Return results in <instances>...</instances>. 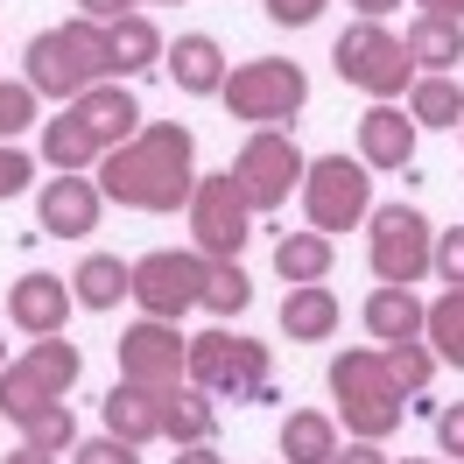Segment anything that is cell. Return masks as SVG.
<instances>
[{"instance_id": "cell-1", "label": "cell", "mask_w": 464, "mask_h": 464, "mask_svg": "<svg viewBox=\"0 0 464 464\" xmlns=\"http://www.w3.org/2000/svg\"><path fill=\"white\" fill-rule=\"evenodd\" d=\"M198 134L183 120H148L134 141H120L99 155V190L120 211H183L198 190Z\"/></svg>"}, {"instance_id": "cell-2", "label": "cell", "mask_w": 464, "mask_h": 464, "mask_svg": "<svg viewBox=\"0 0 464 464\" xmlns=\"http://www.w3.org/2000/svg\"><path fill=\"white\" fill-rule=\"evenodd\" d=\"M113 78V50H106V22H63V29H43L22 50V85L35 92V99H57V106H71L78 92L106 85Z\"/></svg>"}, {"instance_id": "cell-3", "label": "cell", "mask_w": 464, "mask_h": 464, "mask_svg": "<svg viewBox=\"0 0 464 464\" xmlns=\"http://www.w3.org/2000/svg\"><path fill=\"white\" fill-rule=\"evenodd\" d=\"M331 401H338V415H345V436H359V443H387V436L401 430V380L387 373V359H380V345H352L331 359Z\"/></svg>"}, {"instance_id": "cell-4", "label": "cell", "mask_w": 464, "mask_h": 464, "mask_svg": "<svg viewBox=\"0 0 464 464\" xmlns=\"http://www.w3.org/2000/svg\"><path fill=\"white\" fill-rule=\"evenodd\" d=\"M183 380L204 387L211 401H275V387H267V345L261 338H239V331H198L190 359H183Z\"/></svg>"}, {"instance_id": "cell-5", "label": "cell", "mask_w": 464, "mask_h": 464, "mask_svg": "<svg viewBox=\"0 0 464 464\" xmlns=\"http://www.w3.org/2000/svg\"><path fill=\"white\" fill-rule=\"evenodd\" d=\"M226 113L239 127H289L303 106H310V71L289 57H254V63H232L226 71Z\"/></svg>"}, {"instance_id": "cell-6", "label": "cell", "mask_w": 464, "mask_h": 464, "mask_svg": "<svg viewBox=\"0 0 464 464\" xmlns=\"http://www.w3.org/2000/svg\"><path fill=\"white\" fill-rule=\"evenodd\" d=\"M78 380H85V352L71 345V338H35L22 359H7V366H0V415L22 430L35 408L63 401Z\"/></svg>"}, {"instance_id": "cell-7", "label": "cell", "mask_w": 464, "mask_h": 464, "mask_svg": "<svg viewBox=\"0 0 464 464\" xmlns=\"http://www.w3.org/2000/svg\"><path fill=\"white\" fill-rule=\"evenodd\" d=\"M331 71H338L352 92H366V99H401V92L415 85V57H408V43L387 29V22H352V29H338Z\"/></svg>"}, {"instance_id": "cell-8", "label": "cell", "mask_w": 464, "mask_h": 464, "mask_svg": "<svg viewBox=\"0 0 464 464\" xmlns=\"http://www.w3.org/2000/svg\"><path fill=\"white\" fill-rule=\"evenodd\" d=\"M295 198H303L310 232L338 239V232L373 218V169H366L359 155H317V162L303 169V190H295Z\"/></svg>"}, {"instance_id": "cell-9", "label": "cell", "mask_w": 464, "mask_h": 464, "mask_svg": "<svg viewBox=\"0 0 464 464\" xmlns=\"http://www.w3.org/2000/svg\"><path fill=\"white\" fill-rule=\"evenodd\" d=\"M366 261H373V282L415 289L436 261V226L415 204H373V218H366Z\"/></svg>"}, {"instance_id": "cell-10", "label": "cell", "mask_w": 464, "mask_h": 464, "mask_svg": "<svg viewBox=\"0 0 464 464\" xmlns=\"http://www.w3.org/2000/svg\"><path fill=\"white\" fill-rule=\"evenodd\" d=\"M303 169H310V155L289 141V127H254L246 148L232 155V183L246 190L254 211H282L303 190Z\"/></svg>"}, {"instance_id": "cell-11", "label": "cell", "mask_w": 464, "mask_h": 464, "mask_svg": "<svg viewBox=\"0 0 464 464\" xmlns=\"http://www.w3.org/2000/svg\"><path fill=\"white\" fill-rule=\"evenodd\" d=\"M183 211H190V232H198L204 261H239V254H246V239H254V204H246V190L232 183V169L198 176V190H190Z\"/></svg>"}, {"instance_id": "cell-12", "label": "cell", "mask_w": 464, "mask_h": 464, "mask_svg": "<svg viewBox=\"0 0 464 464\" xmlns=\"http://www.w3.org/2000/svg\"><path fill=\"white\" fill-rule=\"evenodd\" d=\"M204 282H211V261H204L198 246H190V254L162 246V254H141V261H134V289L127 295L141 303V317L183 324V310L204 303Z\"/></svg>"}, {"instance_id": "cell-13", "label": "cell", "mask_w": 464, "mask_h": 464, "mask_svg": "<svg viewBox=\"0 0 464 464\" xmlns=\"http://www.w3.org/2000/svg\"><path fill=\"white\" fill-rule=\"evenodd\" d=\"M120 380H141V387H176L183 380V359H190V338L162 317H141L120 331Z\"/></svg>"}, {"instance_id": "cell-14", "label": "cell", "mask_w": 464, "mask_h": 464, "mask_svg": "<svg viewBox=\"0 0 464 464\" xmlns=\"http://www.w3.org/2000/svg\"><path fill=\"white\" fill-rule=\"evenodd\" d=\"M99 211H106L99 176H43V190H35V226L50 232V239H85V232H99Z\"/></svg>"}, {"instance_id": "cell-15", "label": "cell", "mask_w": 464, "mask_h": 464, "mask_svg": "<svg viewBox=\"0 0 464 464\" xmlns=\"http://www.w3.org/2000/svg\"><path fill=\"white\" fill-rule=\"evenodd\" d=\"M71 310H78L71 282H63V275H43V267H29V275L7 289V324L29 331V338H63Z\"/></svg>"}, {"instance_id": "cell-16", "label": "cell", "mask_w": 464, "mask_h": 464, "mask_svg": "<svg viewBox=\"0 0 464 464\" xmlns=\"http://www.w3.org/2000/svg\"><path fill=\"white\" fill-rule=\"evenodd\" d=\"M415 120H408V106H394V99H373L366 113H359V162L373 176H401L408 162H415Z\"/></svg>"}, {"instance_id": "cell-17", "label": "cell", "mask_w": 464, "mask_h": 464, "mask_svg": "<svg viewBox=\"0 0 464 464\" xmlns=\"http://www.w3.org/2000/svg\"><path fill=\"white\" fill-rule=\"evenodd\" d=\"M71 113L85 120V134L99 141V155H106V148H120V141H134V134L148 127L141 99H134V92L120 85V78H106V85L78 92V99H71Z\"/></svg>"}, {"instance_id": "cell-18", "label": "cell", "mask_w": 464, "mask_h": 464, "mask_svg": "<svg viewBox=\"0 0 464 464\" xmlns=\"http://www.w3.org/2000/svg\"><path fill=\"white\" fill-rule=\"evenodd\" d=\"M162 63H169L176 92H190V99H218L226 92V50L211 43V35H176L169 50H162Z\"/></svg>"}, {"instance_id": "cell-19", "label": "cell", "mask_w": 464, "mask_h": 464, "mask_svg": "<svg viewBox=\"0 0 464 464\" xmlns=\"http://www.w3.org/2000/svg\"><path fill=\"white\" fill-rule=\"evenodd\" d=\"M99 415H106V430H113V436H127V443L141 450V443H155V436H162V387L113 380V394L99 401Z\"/></svg>"}, {"instance_id": "cell-20", "label": "cell", "mask_w": 464, "mask_h": 464, "mask_svg": "<svg viewBox=\"0 0 464 464\" xmlns=\"http://www.w3.org/2000/svg\"><path fill=\"white\" fill-rule=\"evenodd\" d=\"M106 50H113V78H148L155 63H162V29L148 22L141 7L134 14H120V22H106Z\"/></svg>"}, {"instance_id": "cell-21", "label": "cell", "mask_w": 464, "mask_h": 464, "mask_svg": "<svg viewBox=\"0 0 464 464\" xmlns=\"http://www.w3.org/2000/svg\"><path fill=\"white\" fill-rule=\"evenodd\" d=\"M211 430H218V401L204 387H190V380L162 387V436H169L176 450L183 443H211Z\"/></svg>"}, {"instance_id": "cell-22", "label": "cell", "mask_w": 464, "mask_h": 464, "mask_svg": "<svg viewBox=\"0 0 464 464\" xmlns=\"http://www.w3.org/2000/svg\"><path fill=\"white\" fill-rule=\"evenodd\" d=\"M127 289H134V261H120V254H85L78 261V275H71V295H78V310H120L127 303Z\"/></svg>"}, {"instance_id": "cell-23", "label": "cell", "mask_w": 464, "mask_h": 464, "mask_svg": "<svg viewBox=\"0 0 464 464\" xmlns=\"http://www.w3.org/2000/svg\"><path fill=\"white\" fill-rule=\"evenodd\" d=\"M422 310H430V303H415V289H387V282H380L359 317H366V338H373V345H401V338H422Z\"/></svg>"}, {"instance_id": "cell-24", "label": "cell", "mask_w": 464, "mask_h": 464, "mask_svg": "<svg viewBox=\"0 0 464 464\" xmlns=\"http://www.w3.org/2000/svg\"><path fill=\"white\" fill-rule=\"evenodd\" d=\"M282 331H289V345H324V338L338 331V295L324 289V282L289 289L282 295Z\"/></svg>"}, {"instance_id": "cell-25", "label": "cell", "mask_w": 464, "mask_h": 464, "mask_svg": "<svg viewBox=\"0 0 464 464\" xmlns=\"http://www.w3.org/2000/svg\"><path fill=\"white\" fill-rule=\"evenodd\" d=\"M345 450L338 443V415H324V408H289V422H282V458L289 464H331Z\"/></svg>"}, {"instance_id": "cell-26", "label": "cell", "mask_w": 464, "mask_h": 464, "mask_svg": "<svg viewBox=\"0 0 464 464\" xmlns=\"http://www.w3.org/2000/svg\"><path fill=\"white\" fill-rule=\"evenodd\" d=\"M43 162L57 176H85V169H99V141L85 134V120L63 106L57 120H43Z\"/></svg>"}, {"instance_id": "cell-27", "label": "cell", "mask_w": 464, "mask_h": 464, "mask_svg": "<svg viewBox=\"0 0 464 464\" xmlns=\"http://www.w3.org/2000/svg\"><path fill=\"white\" fill-rule=\"evenodd\" d=\"M401 43L415 57V71H458L464 63V22H443V14H415Z\"/></svg>"}, {"instance_id": "cell-28", "label": "cell", "mask_w": 464, "mask_h": 464, "mask_svg": "<svg viewBox=\"0 0 464 464\" xmlns=\"http://www.w3.org/2000/svg\"><path fill=\"white\" fill-rule=\"evenodd\" d=\"M408 120H415V127H464V85L450 71H415V85H408Z\"/></svg>"}, {"instance_id": "cell-29", "label": "cell", "mask_w": 464, "mask_h": 464, "mask_svg": "<svg viewBox=\"0 0 464 464\" xmlns=\"http://www.w3.org/2000/svg\"><path fill=\"white\" fill-rule=\"evenodd\" d=\"M331 261H338V246H331L324 232H282V239H275V275H282L289 289L324 282V275H331Z\"/></svg>"}, {"instance_id": "cell-30", "label": "cell", "mask_w": 464, "mask_h": 464, "mask_svg": "<svg viewBox=\"0 0 464 464\" xmlns=\"http://www.w3.org/2000/svg\"><path fill=\"white\" fill-rule=\"evenodd\" d=\"M422 345L436 352V366H458L464 373V289H443L422 310Z\"/></svg>"}, {"instance_id": "cell-31", "label": "cell", "mask_w": 464, "mask_h": 464, "mask_svg": "<svg viewBox=\"0 0 464 464\" xmlns=\"http://www.w3.org/2000/svg\"><path fill=\"white\" fill-rule=\"evenodd\" d=\"M22 443L50 450V458H71V450H78V415H71V401H50V408H35L29 422H22Z\"/></svg>"}, {"instance_id": "cell-32", "label": "cell", "mask_w": 464, "mask_h": 464, "mask_svg": "<svg viewBox=\"0 0 464 464\" xmlns=\"http://www.w3.org/2000/svg\"><path fill=\"white\" fill-rule=\"evenodd\" d=\"M254 303V282H246V267L239 261H211V282H204V310L211 317H239Z\"/></svg>"}, {"instance_id": "cell-33", "label": "cell", "mask_w": 464, "mask_h": 464, "mask_svg": "<svg viewBox=\"0 0 464 464\" xmlns=\"http://www.w3.org/2000/svg\"><path fill=\"white\" fill-rule=\"evenodd\" d=\"M380 359H387V373L401 380V394H422L436 380V352L422 345V338H401V345H380Z\"/></svg>"}, {"instance_id": "cell-34", "label": "cell", "mask_w": 464, "mask_h": 464, "mask_svg": "<svg viewBox=\"0 0 464 464\" xmlns=\"http://www.w3.org/2000/svg\"><path fill=\"white\" fill-rule=\"evenodd\" d=\"M35 106H43V99H35L22 78H0V141H22L35 127Z\"/></svg>"}, {"instance_id": "cell-35", "label": "cell", "mask_w": 464, "mask_h": 464, "mask_svg": "<svg viewBox=\"0 0 464 464\" xmlns=\"http://www.w3.org/2000/svg\"><path fill=\"white\" fill-rule=\"evenodd\" d=\"M430 275H443V289H464V226L436 232V261H430Z\"/></svg>"}, {"instance_id": "cell-36", "label": "cell", "mask_w": 464, "mask_h": 464, "mask_svg": "<svg viewBox=\"0 0 464 464\" xmlns=\"http://www.w3.org/2000/svg\"><path fill=\"white\" fill-rule=\"evenodd\" d=\"M71 464H141V450H134V443H127V436H92V443H78V450H71Z\"/></svg>"}, {"instance_id": "cell-37", "label": "cell", "mask_w": 464, "mask_h": 464, "mask_svg": "<svg viewBox=\"0 0 464 464\" xmlns=\"http://www.w3.org/2000/svg\"><path fill=\"white\" fill-rule=\"evenodd\" d=\"M29 183H35V162H29V155H22L14 141H0V204H7V198H22Z\"/></svg>"}, {"instance_id": "cell-38", "label": "cell", "mask_w": 464, "mask_h": 464, "mask_svg": "<svg viewBox=\"0 0 464 464\" xmlns=\"http://www.w3.org/2000/svg\"><path fill=\"white\" fill-rule=\"evenodd\" d=\"M261 7H267V22H275V29H310L331 0H261Z\"/></svg>"}, {"instance_id": "cell-39", "label": "cell", "mask_w": 464, "mask_h": 464, "mask_svg": "<svg viewBox=\"0 0 464 464\" xmlns=\"http://www.w3.org/2000/svg\"><path fill=\"white\" fill-rule=\"evenodd\" d=\"M436 443H443V458H458V464H464V401L436 408Z\"/></svg>"}, {"instance_id": "cell-40", "label": "cell", "mask_w": 464, "mask_h": 464, "mask_svg": "<svg viewBox=\"0 0 464 464\" xmlns=\"http://www.w3.org/2000/svg\"><path fill=\"white\" fill-rule=\"evenodd\" d=\"M85 7V22H120V14H134L141 0H78Z\"/></svg>"}, {"instance_id": "cell-41", "label": "cell", "mask_w": 464, "mask_h": 464, "mask_svg": "<svg viewBox=\"0 0 464 464\" xmlns=\"http://www.w3.org/2000/svg\"><path fill=\"white\" fill-rule=\"evenodd\" d=\"M331 464H394V458H387L380 443H359V436H352V443H345V450H338Z\"/></svg>"}, {"instance_id": "cell-42", "label": "cell", "mask_w": 464, "mask_h": 464, "mask_svg": "<svg viewBox=\"0 0 464 464\" xmlns=\"http://www.w3.org/2000/svg\"><path fill=\"white\" fill-rule=\"evenodd\" d=\"M169 464H226V458H218V450H211V443H183V450H176Z\"/></svg>"}, {"instance_id": "cell-43", "label": "cell", "mask_w": 464, "mask_h": 464, "mask_svg": "<svg viewBox=\"0 0 464 464\" xmlns=\"http://www.w3.org/2000/svg\"><path fill=\"white\" fill-rule=\"evenodd\" d=\"M352 7H359V22H387V14L401 7V0H352Z\"/></svg>"}, {"instance_id": "cell-44", "label": "cell", "mask_w": 464, "mask_h": 464, "mask_svg": "<svg viewBox=\"0 0 464 464\" xmlns=\"http://www.w3.org/2000/svg\"><path fill=\"white\" fill-rule=\"evenodd\" d=\"M422 14H443V22H464V0H415Z\"/></svg>"}, {"instance_id": "cell-45", "label": "cell", "mask_w": 464, "mask_h": 464, "mask_svg": "<svg viewBox=\"0 0 464 464\" xmlns=\"http://www.w3.org/2000/svg\"><path fill=\"white\" fill-rule=\"evenodd\" d=\"M0 464H57V458H50V450H35V443H22V450H7Z\"/></svg>"}, {"instance_id": "cell-46", "label": "cell", "mask_w": 464, "mask_h": 464, "mask_svg": "<svg viewBox=\"0 0 464 464\" xmlns=\"http://www.w3.org/2000/svg\"><path fill=\"white\" fill-rule=\"evenodd\" d=\"M401 464H443V458H401Z\"/></svg>"}, {"instance_id": "cell-47", "label": "cell", "mask_w": 464, "mask_h": 464, "mask_svg": "<svg viewBox=\"0 0 464 464\" xmlns=\"http://www.w3.org/2000/svg\"><path fill=\"white\" fill-rule=\"evenodd\" d=\"M0 366H7V331H0Z\"/></svg>"}, {"instance_id": "cell-48", "label": "cell", "mask_w": 464, "mask_h": 464, "mask_svg": "<svg viewBox=\"0 0 464 464\" xmlns=\"http://www.w3.org/2000/svg\"><path fill=\"white\" fill-rule=\"evenodd\" d=\"M155 7H183V0H155Z\"/></svg>"}, {"instance_id": "cell-49", "label": "cell", "mask_w": 464, "mask_h": 464, "mask_svg": "<svg viewBox=\"0 0 464 464\" xmlns=\"http://www.w3.org/2000/svg\"><path fill=\"white\" fill-rule=\"evenodd\" d=\"M458 141H464V127H458Z\"/></svg>"}]
</instances>
